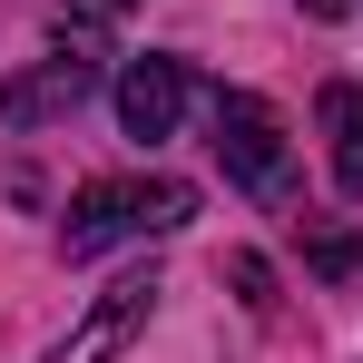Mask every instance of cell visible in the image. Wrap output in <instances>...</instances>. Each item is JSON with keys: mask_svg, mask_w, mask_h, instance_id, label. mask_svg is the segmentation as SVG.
Instances as JSON below:
<instances>
[{"mask_svg": "<svg viewBox=\"0 0 363 363\" xmlns=\"http://www.w3.org/2000/svg\"><path fill=\"white\" fill-rule=\"evenodd\" d=\"M186 216H196V186L186 177H89L69 196L60 255L89 265V255H108V245H128V236H177Z\"/></svg>", "mask_w": 363, "mask_h": 363, "instance_id": "6da1fadb", "label": "cell"}, {"mask_svg": "<svg viewBox=\"0 0 363 363\" xmlns=\"http://www.w3.org/2000/svg\"><path fill=\"white\" fill-rule=\"evenodd\" d=\"M216 167H226L245 196H265V206L295 196V157H285V118H275V99H255V89H216Z\"/></svg>", "mask_w": 363, "mask_h": 363, "instance_id": "7a4b0ae2", "label": "cell"}, {"mask_svg": "<svg viewBox=\"0 0 363 363\" xmlns=\"http://www.w3.org/2000/svg\"><path fill=\"white\" fill-rule=\"evenodd\" d=\"M157 295H167V285H157V265H138V275H118V285H108V295L89 304V314H79V324H69V334H60V344H50L40 363H118L128 344L147 334V314H157Z\"/></svg>", "mask_w": 363, "mask_h": 363, "instance_id": "3957f363", "label": "cell"}, {"mask_svg": "<svg viewBox=\"0 0 363 363\" xmlns=\"http://www.w3.org/2000/svg\"><path fill=\"white\" fill-rule=\"evenodd\" d=\"M89 89H99V50L69 40V50H50L40 69H20V79L0 89V118H10V128H40V118H60V108H79Z\"/></svg>", "mask_w": 363, "mask_h": 363, "instance_id": "277c9868", "label": "cell"}, {"mask_svg": "<svg viewBox=\"0 0 363 363\" xmlns=\"http://www.w3.org/2000/svg\"><path fill=\"white\" fill-rule=\"evenodd\" d=\"M177 108H186V60H128V79H118V128L138 138V147L177 138Z\"/></svg>", "mask_w": 363, "mask_h": 363, "instance_id": "5b68a950", "label": "cell"}, {"mask_svg": "<svg viewBox=\"0 0 363 363\" xmlns=\"http://www.w3.org/2000/svg\"><path fill=\"white\" fill-rule=\"evenodd\" d=\"M324 138H334V186L363 196V89H324Z\"/></svg>", "mask_w": 363, "mask_h": 363, "instance_id": "8992f818", "label": "cell"}, {"mask_svg": "<svg viewBox=\"0 0 363 363\" xmlns=\"http://www.w3.org/2000/svg\"><path fill=\"white\" fill-rule=\"evenodd\" d=\"M226 285L245 295V314H275V265L265 255H226Z\"/></svg>", "mask_w": 363, "mask_h": 363, "instance_id": "52a82bcc", "label": "cell"}, {"mask_svg": "<svg viewBox=\"0 0 363 363\" xmlns=\"http://www.w3.org/2000/svg\"><path fill=\"white\" fill-rule=\"evenodd\" d=\"M354 265H363L354 236H314V275H354Z\"/></svg>", "mask_w": 363, "mask_h": 363, "instance_id": "ba28073f", "label": "cell"}, {"mask_svg": "<svg viewBox=\"0 0 363 363\" xmlns=\"http://www.w3.org/2000/svg\"><path fill=\"white\" fill-rule=\"evenodd\" d=\"M344 10H354V0H304V20H344Z\"/></svg>", "mask_w": 363, "mask_h": 363, "instance_id": "9c48e42d", "label": "cell"}, {"mask_svg": "<svg viewBox=\"0 0 363 363\" xmlns=\"http://www.w3.org/2000/svg\"><path fill=\"white\" fill-rule=\"evenodd\" d=\"M89 10H138V0H89Z\"/></svg>", "mask_w": 363, "mask_h": 363, "instance_id": "30bf717a", "label": "cell"}]
</instances>
